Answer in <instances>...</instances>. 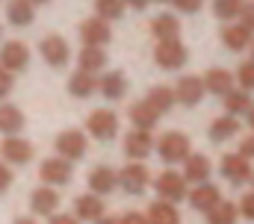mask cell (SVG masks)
<instances>
[{"mask_svg": "<svg viewBox=\"0 0 254 224\" xmlns=\"http://www.w3.org/2000/svg\"><path fill=\"white\" fill-rule=\"evenodd\" d=\"M157 154H160V160H163V163H169V166L184 163V160L192 154L190 136H184V133H178V130L163 133V136H160V142H157Z\"/></svg>", "mask_w": 254, "mask_h": 224, "instance_id": "obj_1", "label": "cell"}, {"mask_svg": "<svg viewBox=\"0 0 254 224\" xmlns=\"http://www.w3.org/2000/svg\"><path fill=\"white\" fill-rule=\"evenodd\" d=\"M154 59L163 71H178L187 65L190 59V51L181 45V39H166V42H157V51H154Z\"/></svg>", "mask_w": 254, "mask_h": 224, "instance_id": "obj_2", "label": "cell"}, {"mask_svg": "<svg viewBox=\"0 0 254 224\" xmlns=\"http://www.w3.org/2000/svg\"><path fill=\"white\" fill-rule=\"evenodd\" d=\"M86 130L92 133V139L98 142H110L119 133V115L113 110H95L86 118Z\"/></svg>", "mask_w": 254, "mask_h": 224, "instance_id": "obj_3", "label": "cell"}, {"mask_svg": "<svg viewBox=\"0 0 254 224\" xmlns=\"http://www.w3.org/2000/svg\"><path fill=\"white\" fill-rule=\"evenodd\" d=\"M154 186H157L160 201L178 204V201L187 198V180H184V174H178V171H172V168H166V171L154 180Z\"/></svg>", "mask_w": 254, "mask_h": 224, "instance_id": "obj_4", "label": "cell"}, {"mask_svg": "<svg viewBox=\"0 0 254 224\" xmlns=\"http://www.w3.org/2000/svg\"><path fill=\"white\" fill-rule=\"evenodd\" d=\"M86 148H89V139H86L80 130H63V133L57 136V154H60L63 160H68V163L86 157Z\"/></svg>", "mask_w": 254, "mask_h": 224, "instance_id": "obj_5", "label": "cell"}, {"mask_svg": "<svg viewBox=\"0 0 254 224\" xmlns=\"http://www.w3.org/2000/svg\"><path fill=\"white\" fill-rule=\"evenodd\" d=\"M148 180H151V171L142 163H130V166H125L119 171V186L127 195H142L148 189Z\"/></svg>", "mask_w": 254, "mask_h": 224, "instance_id": "obj_6", "label": "cell"}, {"mask_svg": "<svg viewBox=\"0 0 254 224\" xmlns=\"http://www.w3.org/2000/svg\"><path fill=\"white\" fill-rule=\"evenodd\" d=\"M252 160L243 157V154H225L222 160V177L234 186H243L246 180H252Z\"/></svg>", "mask_w": 254, "mask_h": 224, "instance_id": "obj_7", "label": "cell"}, {"mask_svg": "<svg viewBox=\"0 0 254 224\" xmlns=\"http://www.w3.org/2000/svg\"><path fill=\"white\" fill-rule=\"evenodd\" d=\"M80 39H83V45L86 48H104L110 39H113V30H110V21H104V18H89V21H83L80 24Z\"/></svg>", "mask_w": 254, "mask_h": 224, "instance_id": "obj_8", "label": "cell"}, {"mask_svg": "<svg viewBox=\"0 0 254 224\" xmlns=\"http://www.w3.org/2000/svg\"><path fill=\"white\" fill-rule=\"evenodd\" d=\"M39 177L45 186H65L71 183V163L63 157H51L39 166Z\"/></svg>", "mask_w": 254, "mask_h": 224, "instance_id": "obj_9", "label": "cell"}, {"mask_svg": "<svg viewBox=\"0 0 254 224\" xmlns=\"http://www.w3.org/2000/svg\"><path fill=\"white\" fill-rule=\"evenodd\" d=\"M0 157L12 166H27L33 160V145L21 136H6L3 145H0Z\"/></svg>", "mask_w": 254, "mask_h": 224, "instance_id": "obj_10", "label": "cell"}, {"mask_svg": "<svg viewBox=\"0 0 254 224\" xmlns=\"http://www.w3.org/2000/svg\"><path fill=\"white\" fill-rule=\"evenodd\" d=\"M154 136H151V130H130L125 136V154L133 160V163H142L151 151H154Z\"/></svg>", "mask_w": 254, "mask_h": 224, "instance_id": "obj_11", "label": "cell"}, {"mask_svg": "<svg viewBox=\"0 0 254 224\" xmlns=\"http://www.w3.org/2000/svg\"><path fill=\"white\" fill-rule=\"evenodd\" d=\"M39 51H42V59L51 68H63L65 62L71 59V48H68V42H65L63 36H45L42 45H39Z\"/></svg>", "mask_w": 254, "mask_h": 224, "instance_id": "obj_12", "label": "cell"}, {"mask_svg": "<svg viewBox=\"0 0 254 224\" xmlns=\"http://www.w3.org/2000/svg\"><path fill=\"white\" fill-rule=\"evenodd\" d=\"M27 62H30V48H27L24 42H6V45L0 48V68H6L9 74L24 71Z\"/></svg>", "mask_w": 254, "mask_h": 224, "instance_id": "obj_13", "label": "cell"}, {"mask_svg": "<svg viewBox=\"0 0 254 224\" xmlns=\"http://www.w3.org/2000/svg\"><path fill=\"white\" fill-rule=\"evenodd\" d=\"M204 92H207V89H204V80L187 74V77H181V80H178L175 101H178V104H184V107H198V104L204 101Z\"/></svg>", "mask_w": 254, "mask_h": 224, "instance_id": "obj_14", "label": "cell"}, {"mask_svg": "<svg viewBox=\"0 0 254 224\" xmlns=\"http://www.w3.org/2000/svg\"><path fill=\"white\" fill-rule=\"evenodd\" d=\"M116 186H119V171H116V168L98 166V168L89 171V192H92V195L104 198V195L116 192Z\"/></svg>", "mask_w": 254, "mask_h": 224, "instance_id": "obj_15", "label": "cell"}, {"mask_svg": "<svg viewBox=\"0 0 254 224\" xmlns=\"http://www.w3.org/2000/svg\"><path fill=\"white\" fill-rule=\"evenodd\" d=\"M219 201H222V192H219V186H213L210 180H207V183H198L190 192V204L198 213H210Z\"/></svg>", "mask_w": 254, "mask_h": 224, "instance_id": "obj_16", "label": "cell"}, {"mask_svg": "<svg viewBox=\"0 0 254 224\" xmlns=\"http://www.w3.org/2000/svg\"><path fill=\"white\" fill-rule=\"evenodd\" d=\"M30 207H33L36 216H57V210H60V195H57V189H54V186L36 189V192L30 195Z\"/></svg>", "mask_w": 254, "mask_h": 224, "instance_id": "obj_17", "label": "cell"}, {"mask_svg": "<svg viewBox=\"0 0 254 224\" xmlns=\"http://www.w3.org/2000/svg\"><path fill=\"white\" fill-rule=\"evenodd\" d=\"M210 174H213V166H210V160L204 154H190L184 160V180L187 183H195V186L198 183H207Z\"/></svg>", "mask_w": 254, "mask_h": 224, "instance_id": "obj_18", "label": "cell"}, {"mask_svg": "<svg viewBox=\"0 0 254 224\" xmlns=\"http://www.w3.org/2000/svg\"><path fill=\"white\" fill-rule=\"evenodd\" d=\"M201 80H204V89H207L210 95L225 98L228 92H234V74H231L228 68H210Z\"/></svg>", "mask_w": 254, "mask_h": 224, "instance_id": "obj_19", "label": "cell"}, {"mask_svg": "<svg viewBox=\"0 0 254 224\" xmlns=\"http://www.w3.org/2000/svg\"><path fill=\"white\" fill-rule=\"evenodd\" d=\"M222 42H225V48H228V51L240 54V51L252 48L254 36H252V30H249V27H243V24H228V27L222 30Z\"/></svg>", "mask_w": 254, "mask_h": 224, "instance_id": "obj_20", "label": "cell"}, {"mask_svg": "<svg viewBox=\"0 0 254 224\" xmlns=\"http://www.w3.org/2000/svg\"><path fill=\"white\" fill-rule=\"evenodd\" d=\"M74 219L77 222H98L101 216H104V201L98 198V195H80L77 201H74Z\"/></svg>", "mask_w": 254, "mask_h": 224, "instance_id": "obj_21", "label": "cell"}, {"mask_svg": "<svg viewBox=\"0 0 254 224\" xmlns=\"http://www.w3.org/2000/svg\"><path fill=\"white\" fill-rule=\"evenodd\" d=\"M98 89L107 101H122L127 92V77L122 71H107L101 80H98Z\"/></svg>", "mask_w": 254, "mask_h": 224, "instance_id": "obj_22", "label": "cell"}, {"mask_svg": "<svg viewBox=\"0 0 254 224\" xmlns=\"http://www.w3.org/2000/svg\"><path fill=\"white\" fill-rule=\"evenodd\" d=\"M130 121H133L136 130H154L157 121H160V112L154 110L148 101H136V104L130 107Z\"/></svg>", "mask_w": 254, "mask_h": 224, "instance_id": "obj_23", "label": "cell"}, {"mask_svg": "<svg viewBox=\"0 0 254 224\" xmlns=\"http://www.w3.org/2000/svg\"><path fill=\"white\" fill-rule=\"evenodd\" d=\"M24 124H27V118H24V112L18 107H12V104L0 107V133L3 136H18L24 130Z\"/></svg>", "mask_w": 254, "mask_h": 224, "instance_id": "obj_24", "label": "cell"}, {"mask_svg": "<svg viewBox=\"0 0 254 224\" xmlns=\"http://www.w3.org/2000/svg\"><path fill=\"white\" fill-rule=\"evenodd\" d=\"M68 92H71L74 98H92V92H98V80H95V74L77 68V71L68 77Z\"/></svg>", "mask_w": 254, "mask_h": 224, "instance_id": "obj_25", "label": "cell"}, {"mask_svg": "<svg viewBox=\"0 0 254 224\" xmlns=\"http://www.w3.org/2000/svg\"><path fill=\"white\" fill-rule=\"evenodd\" d=\"M145 219H148V224H181V213L169 201H154Z\"/></svg>", "mask_w": 254, "mask_h": 224, "instance_id": "obj_26", "label": "cell"}, {"mask_svg": "<svg viewBox=\"0 0 254 224\" xmlns=\"http://www.w3.org/2000/svg\"><path fill=\"white\" fill-rule=\"evenodd\" d=\"M151 33L157 36V42L178 39V36H181V21H178L175 15H169V12H163V15H157V18L151 21Z\"/></svg>", "mask_w": 254, "mask_h": 224, "instance_id": "obj_27", "label": "cell"}, {"mask_svg": "<svg viewBox=\"0 0 254 224\" xmlns=\"http://www.w3.org/2000/svg\"><path fill=\"white\" fill-rule=\"evenodd\" d=\"M6 18H9L12 27H30L33 18H36L33 3H30V0H9V6H6Z\"/></svg>", "mask_w": 254, "mask_h": 224, "instance_id": "obj_28", "label": "cell"}, {"mask_svg": "<svg viewBox=\"0 0 254 224\" xmlns=\"http://www.w3.org/2000/svg\"><path fill=\"white\" fill-rule=\"evenodd\" d=\"M210 139L213 142H228V139H234L237 133H240V121L234 118V115H222V118H216L213 124H210Z\"/></svg>", "mask_w": 254, "mask_h": 224, "instance_id": "obj_29", "label": "cell"}, {"mask_svg": "<svg viewBox=\"0 0 254 224\" xmlns=\"http://www.w3.org/2000/svg\"><path fill=\"white\" fill-rule=\"evenodd\" d=\"M145 101L160 112V115H163V112H169L175 104H178V101H175V89H169V86H154V89L148 92V98H145Z\"/></svg>", "mask_w": 254, "mask_h": 224, "instance_id": "obj_30", "label": "cell"}, {"mask_svg": "<svg viewBox=\"0 0 254 224\" xmlns=\"http://www.w3.org/2000/svg\"><path fill=\"white\" fill-rule=\"evenodd\" d=\"M237 219H240V207H234L231 201H219L207 213V224H237Z\"/></svg>", "mask_w": 254, "mask_h": 224, "instance_id": "obj_31", "label": "cell"}, {"mask_svg": "<svg viewBox=\"0 0 254 224\" xmlns=\"http://www.w3.org/2000/svg\"><path fill=\"white\" fill-rule=\"evenodd\" d=\"M77 62H80V71L95 74V71H101L107 65V54H104V48H83Z\"/></svg>", "mask_w": 254, "mask_h": 224, "instance_id": "obj_32", "label": "cell"}, {"mask_svg": "<svg viewBox=\"0 0 254 224\" xmlns=\"http://www.w3.org/2000/svg\"><path fill=\"white\" fill-rule=\"evenodd\" d=\"M249 110H252V95H249V92L240 89V92H228V95H225V112H228V115L237 118V115H246Z\"/></svg>", "mask_w": 254, "mask_h": 224, "instance_id": "obj_33", "label": "cell"}, {"mask_svg": "<svg viewBox=\"0 0 254 224\" xmlns=\"http://www.w3.org/2000/svg\"><path fill=\"white\" fill-rule=\"evenodd\" d=\"M95 12L104 21H119L125 15V0H95Z\"/></svg>", "mask_w": 254, "mask_h": 224, "instance_id": "obj_34", "label": "cell"}, {"mask_svg": "<svg viewBox=\"0 0 254 224\" xmlns=\"http://www.w3.org/2000/svg\"><path fill=\"white\" fill-rule=\"evenodd\" d=\"M243 6H246V0H216L213 3V15L222 18V21H234V18H240Z\"/></svg>", "mask_w": 254, "mask_h": 224, "instance_id": "obj_35", "label": "cell"}, {"mask_svg": "<svg viewBox=\"0 0 254 224\" xmlns=\"http://www.w3.org/2000/svg\"><path fill=\"white\" fill-rule=\"evenodd\" d=\"M237 83L243 92H254V62H243L237 71Z\"/></svg>", "mask_w": 254, "mask_h": 224, "instance_id": "obj_36", "label": "cell"}, {"mask_svg": "<svg viewBox=\"0 0 254 224\" xmlns=\"http://www.w3.org/2000/svg\"><path fill=\"white\" fill-rule=\"evenodd\" d=\"M172 3H175V9H178V12H187V15L198 12V9L204 6V0H172Z\"/></svg>", "mask_w": 254, "mask_h": 224, "instance_id": "obj_37", "label": "cell"}, {"mask_svg": "<svg viewBox=\"0 0 254 224\" xmlns=\"http://www.w3.org/2000/svg\"><path fill=\"white\" fill-rule=\"evenodd\" d=\"M240 216H246L249 222H254V192H249V195L240 201Z\"/></svg>", "mask_w": 254, "mask_h": 224, "instance_id": "obj_38", "label": "cell"}, {"mask_svg": "<svg viewBox=\"0 0 254 224\" xmlns=\"http://www.w3.org/2000/svg\"><path fill=\"white\" fill-rule=\"evenodd\" d=\"M12 86H15V80H12V74L6 71V68H0V101L12 92Z\"/></svg>", "mask_w": 254, "mask_h": 224, "instance_id": "obj_39", "label": "cell"}, {"mask_svg": "<svg viewBox=\"0 0 254 224\" xmlns=\"http://www.w3.org/2000/svg\"><path fill=\"white\" fill-rule=\"evenodd\" d=\"M240 18H243V27H249V30L254 33V0H252V3H246V6H243Z\"/></svg>", "mask_w": 254, "mask_h": 224, "instance_id": "obj_40", "label": "cell"}, {"mask_svg": "<svg viewBox=\"0 0 254 224\" xmlns=\"http://www.w3.org/2000/svg\"><path fill=\"white\" fill-rule=\"evenodd\" d=\"M12 186V171L6 168V163H0V192H6Z\"/></svg>", "mask_w": 254, "mask_h": 224, "instance_id": "obj_41", "label": "cell"}, {"mask_svg": "<svg viewBox=\"0 0 254 224\" xmlns=\"http://www.w3.org/2000/svg\"><path fill=\"white\" fill-rule=\"evenodd\" d=\"M119 222L122 224H148V219H145L142 213H127V216H122Z\"/></svg>", "mask_w": 254, "mask_h": 224, "instance_id": "obj_42", "label": "cell"}, {"mask_svg": "<svg viewBox=\"0 0 254 224\" xmlns=\"http://www.w3.org/2000/svg\"><path fill=\"white\" fill-rule=\"evenodd\" d=\"M240 154H243V157H249V160L254 157V136H249V139L240 145Z\"/></svg>", "mask_w": 254, "mask_h": 224, "instance_id": "obj_43", "label": "cell"}, {"mask_svg": "<svg viewBox=\"0 0 254 224\" xmlns=\"http://www.w3.org/2000/svg\"><path fill=\"white\" fill-rule=\"evenodd\" d=\"M51 224H77V219H74V216H60V213H57V216H51Z\"/></svg>", "mask_w": 254, "mask_h": 224, "instance_id": "obj_44", "label": "cell"}, {"mask_svg": "<svg viewBox=\"0 0 254 224\" xmlns=\"http://www.w3.org/2000/svg\"><path fill=\"white\" fill-rule=\"evenodd\" d=\"M151 0H125V6H130V9H136V12H142L145 6H148Z\"/></svg>", "mask_w": 254, "mask_h": 224, "instance_id": "obj_45", "label": "cell"}, {"mask_svg": "<svg viewBox=\"0 0 254 224\" xmlns=\"http://www.w3.org/2000/svg\"><path fill=\"white\" fill-rule=\"evenodd\" d=\"M95 224H122V222H119L116 216H101V219H98Z\"/></svg>", "mask_w": 254, "mask_h": 224, "instance_id": "obj_46", "label": "cell"}, {"mask_svg": "<svg viewBox=\"0 0 254 224\" xmlns=\"http://www.w3.org/2000/svg\"><path fill=\"white\" fill-rule=\"evenodd\" d=\"M246 115H249V127H252V130H254V104H252V110L246 112Z\"/></svg>", "mask_w": 254, "mask_h": 224, "instance_id": "obj_47", "label": "cell"}, {"mask_svg": "<svg viewBox=\"0 0 254 224\" xmlns=\"http://www.w3.org/2000/svg\"><path fill=\"white\" fill-rule=\"evenodd\" d=\"M15 224H36V222H33V219H18Z\"/></svg>", "mask_w": 254, "mask_h": 224, "instance_id": "obj_48", "label": "cell"}, {"mask_svg": "<svg viewBox=\"0 0 254 224\" xmlns=\"http://www.w3.org/2000/svg\"><path fill=\"white\" fill-rule=\"evenodd\" d=\"M30 3H33V6H36V3H48V0H30Z\"/></svg>", "mask_w": 254, "mask_h": 224, "instance_id": "obj_49", "label": "cell"}, {"mask_svg": "<svg viewBox=\"0 0 254 224\" xmlns=\"http://www.w3.org/2000/svg\"><path fill=\"white\" fill-rule=\"evenodd\" d=\"M252 62H254V42H252Z\"/></svg>", "mask_w": 254, "mask_h": 224, "instance_id": "obj_50", "label": "cell"}, {"mask_svg": "<svg viewBox=\"0 0 254 224\" xmlns=\"http://www.w3.org/2000/svg\"><path fill=\"white\" fill-rule=\"evenodd\" d=\"M157 3H172V0H157Z\"/></svg>", "mask_w": 254, "mask_h": 224, "instance_id": "obj_51", "label": "cell"}, {"mask_svg": "<svg viewBox=\"0 0 254 224\" xmlns=\"http://www.w3.org/2000/svg\"><path fill=\"white\" fill-rule=\"evenodd\" d=\"M252 183H254V174H252Z\"/></svg>", "mask_w": 254, "mask_h": 224, "instance_id": "obj_52", "label": "cell"}, {"mask_svg": "<svg viewBox=\"0 0 254 224\" xmlns=\"http://www.w3.org/2000/svg\"><path fill=\"white\" fill-rule=\"evenodd\" d=\"M0 33H3V30H0Z\"/></svg>", "mask_w": 254, "mask_h": 224, "instance_id": "obj_53", "label": "cell"}]
</instances>
